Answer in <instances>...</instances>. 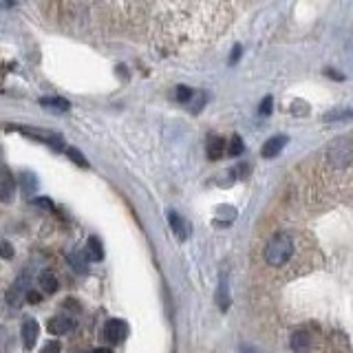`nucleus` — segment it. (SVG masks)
Here are the masks:
<instances>
[{
    "instance_id": "27",
    "label": "nucleus",
    "mask_w": 353,
    "mask_h": 353,
    "mask_svg": "<svg viewBox=\"0 0 353 353\" xmlns=\"http://www.w3.org/2000/svg\"><path fill=\"white\" fill-rule=\"evenodd\" d=\"M239 53H241V47H239V44H236V47H234V51H232V58H230V64H232V62H234V60H239Z\"/></svg>"
},
{
    "instance_id": "17",
    "label": "nucleus",
    "mask_w": 353,
    "mask_h": 353,
    "mask_svg": "<svg viewBox=\"0 0 353 353\" xmlns=\"http://www.w3.org/2000/svg\"><path fill=\"white\" fill-rule=\"evenodd\" d=\"M347 119H353V110L349 108H336L325 115V121H329V124H334V121H347Z\"/></svg>"
},
{
    "instance_id": "29",
    "label": "nucleus",
    "mask_w": 353,
    "mask_h": 353,
    "mask_svg": "<svg viewBox=\"0 0 353 353\" xmlns=\"http://www.w3.org/2000/svg\"><path fill=\"white\" fill-rule=\"evenodd\" d=\"M91 353H110V349H95V351H91Z\"/></svg>"
},
{
    "instance_id": "26",
    "label": "nucleus",
    "mask_w": 353,
    "mask_h": 353,
    "mask_svg": "<svg viewBox=\"0 0 353 353\" xmlns=\"http://www.w3.org/2000/svg\"><path fill=\"white\" fill-rule=\"evenodd\" d=\"M27 301H29L31 305H38V303L42 301V296H40L38 292H27Z\"/></svg>"
},
{
    "instance_id": "4",
    "label": "nucleus",
    "mask_w": 353,
    "mask_h": 353,
    "mask_svg": "<svg viewBox=\"0 0 353 353\" xmlns=\"http://www.w3.org/2000/svg\"><path fill=\"white\" fill-rule=\"evenodd\" d=\"M16 192V176L11 174L7 165H0V201L9 203Z\"/></svg>"
},
{
    "instance_id": "11",
    "label": "nucleus",
    "mask_w": 353,
    "mask_h": 353,
    "mask_svg": "<svg viewBox=\"0 0 353 353\" xmlns=\"http://www.w3.org/2000/svg\"><path fill=\"white\" fill-rule=\"evenodd\" d=\"M86 256L88 261H95L99 263L104 259V248H102V241H99L97 236H91L86 241Z\"/></svg>"
},
{
    "instance_id": "18",
    "label": "nucleus",
    "mask_w": 353,
    "mask_h": 353,
    "mask_svg": "<svg viewBox=\"0 0 353 353\" xmlns=\"http://www.w3.org/2000/svg\"><path fill=\"white\" fill-rule=\"evenodd\" d=\"M69 263H71V268H73L77 274H86V272H88L86 261L80 256V254H69Z\"/></svg>"
},
{
    "instance_id": "12",
    "label": "nucleus",
    "mask_w": 353,
    "mask_h": 353,
    "mask_svg": "<svg viewBox=\"0 0 353 353\" xmlns=\"http://www.w3.org/2000/svg\"><path fill=\"white\" fill-rule=\"evenodd\" d=\"M18 183H20V190L25 192V194H33L38 190V179H36V174L25 170V172H20L18 174Z\"/></svg>"
},
{
    "instance_id": "3",
    "label": "nucleus",
    "mask_w": 353,
    "mask_h": 353,
    "mask_svg": "<svg viewBox=\"0 0 353 353\" xmlns=\"http://www.w3.org/2000/svg\"><path fill=\"white\" fill-rule=\"evenodd\" d=\"M126 336H128V325L124 323V320L110 318L104 325V338L110 342V345H119V342H124Z\"/></svg>"
},
{
    "instance_id": "5",
    "label": "nucleus",
    "mask_w": 353,
    "mask_h": 353,
    "mask_svg": "<svg viewBox=\"0 0 353 353\" xmlns=\"http://www.w3.org/2000/svg\"><path fill=\"white\" fill-rule=\"evenodd\" d=\"M20 336H22V347H25L27 351H31L33 347H36V342H38V336H40V325H38L33 318H27L25 323H22Z\"/></svg>"
},
{
    "instance_id": "2",
    "label": "nucleus",
    "mask_w": 353,
    "mask_h": 353,
    "mask_svg": "<svg viewBox=\"0 0 353 353\" xmlns=\"http://www.w3.org/2000/svg\"><path fill=\"white\" fill-rule=\"evenodd\" d=\"M327 161L329 165H334V168L342 170L347 168V165L353 163V139L351 137H338L329 143L327 148Z\"/></svg>"
},
{
    "instance_id": "14",
    "label": "nucleus",
    "mask_w": 353,
    "mask_h": 353,
    "mask_svg": "<svg viewBox=\"0 0 353 353\" xmlns=\"http://www.w3.org/2000/svg\"><path fill=\"white\" fill-rule=\"evenodd\" d=\"M38 283L42 287V292H47V294H55V292H58V279H55L51 270H44L38 276Z\"/></svg>"
},
{
    "instance_id": "24",
    "label": "nucleus",
    "mask_w": 353,
    "mask_h": 353,
    "mask_svg": "<svg viewBox=\"0 0 353 353\" xmlns=\"http://www.w3.org/2000/svg\"><path fill=\"white\" fill-rule=\"evenodd\" d=\"M270 110H272V97H265V99H263V104H261V108H259V113H261V115H268Z\"/></svg>"
},
{
    "instance_id": "8",
    "label": "nucleus",
    "mask_w": 353,
    "mask_h": 353,
    "mask_svg": "<svg viewBox=\"0 0 353 353\" xmlns=\"http://www.w3.org/2000/svg\"><path fill=\"white\" fill-rule=\"evenodd\" d=\"M290 347L294 353H309V349H312V336H309L307 331H294Z\"/></svg>"
},
{
    "instance_id": "7",
    "label": "nucleus",
    "mask_w": 353,
    "mask_h": 353,
    "mask_svg": "<svg viewBox=\"0 0 353 353\" xmlns=\"http://www.w3.org/2000/svg\"><path fill=\"white\" fill-rule=\"evenodd\" d=\"M285 143H287V137H283V135H276V137L268 139V141L263 143V148H261V157L263 159L276 157V154H279L285 148Z\"/></svg>"
},
{
    "instance_id": "1",
    "label": "nucleus",
    "mask_w": 353,
    "mask_h": 353,
    "mask_svg": "<svg viewBox=\"0 0 353 353\" xmlns=\"http://www.w3.org/2000/svg\"><path fill=\"white\" fill-rule=\"evenodd\" d=\"M294 254V241L287 232H276V234L268 241V245L263 250V259L268 265L274 268H281L287 261L292 259Z\"/></svg>"
},
{
    "instance_id": "16",
    "label": "nucleus",
    "mask_w": 353,
    "mask_h": 353,
    "mask_svg": "<svg viewBox=\"0 0 353 353\" xmlns=\"http://www.w3.org/2000/svg\"><path fill=\"white\" fill-rule=\"evenodd\" d=\"M223 152H225V141L221 139V137H212L208 141V157L210 159H221L223 157Z\"/></svg>"
},
{
    "instance_id": "20",
    "label": "nucleus",
    "mask_w": 353,
    "mask_h": 353,
    "mask_svg": "<svg viewBox=\"0 0 353 353\" xmlns=\"http://www.w3.org/2000/svg\"><path fill=\"white\" fill-rule=\"evenodd\" d=\"M0 259H5V261L14 259V248H11V243L5 239H0Z\"/></svg>"
},
{
    "instance_id": "28",
    "label": "nucleus",
    "mask_w": 353,
    "mask_h": 353,
    "mask_svg": "<svg viewBox=\"0 0 353 353\" xmlns=\"http://www.w3.org/2000/svg\"><path fill=\"white\" fill-rule=\"evenodd\" d=\"M241 353H259L254 347H250V345H241Z\"/></svg>"
},
{
    "instance_id": "13",
    "label": "nucleus",
    "mask_w": 353,
    "mask_h": 353,
    "mask_svg": "<svg viewBox=\"0 0 353 353\" xmlns=\"http://www.w3.org/2000/svg\"><path fill=\"white\" fill-rule=\"evenodd\" d=\"M168 223H170V228H172V232H174V236L179 239V241H183L185 236H188V225H185V221L176 214V212H168Z\"/></svg>"
},
{
    "instance_id": "22",
    "label": "nucleus",
    "mask_w": 353,
    "mask_h": 353,
    "mask_svg": "<svg viewBox=\"0 0 353 353\" xmlns=\"http://www.w3.org/2000/svg\"><path fill=\"white\" fill-rule=\"evenodd\" d=\"M60 351H62V345L58 340H49L47 345L40 349V353H60Z\"/></svg>"
},
{
    "instance_id": "10",
    "label": "nucleus",
    "mask_w": 353,
    "mask_h": 353,
    "mask_svg": "<svg viewBox=\"0 0 353 353\" xmlns=\"http://www.w3.org/2000/svg\"><path fill=\"white\" fill-rule=\"evenodd\" d=\"M47 329L51 331L53 336H64L69 334V331L73 329V320L71 318H64V316H58V318H51Z\"/></svg>"
},
{
    "instance_id": "25",
    "label": "nucleus",
    "mask_w": 353,
    "mask_h": 353,
    "mask_svg": "<svg viewBox=\"0 0 353 353\" xmlns=\"http://www.w3.org/2000/svg\"><path fill=\"white\" fill-rule=\"evenodd\" d=\"M33 203L40 205V208H47V210H51V212H53V201H49V199H33Z\"/></svg>"
},
{
    "instance_id": "6",
    "label": "nucleus",
    "mask_w": 353,
    "mask_h": 353,
    "mask_svg": "<svg viewBox=\"0 0 353 353\" xmlns=\"http://www.w3.org/2000/svg\"><path fill=\"white\" fill-rule=\"evenodd\" d=\"M20 132H25V135L38 139L42 143H47V146L55 148V150H62L64 143H62V137L55 135V132H44V130H31V128H20Z\"/></svg>"
},
{
    "instance_id": "23",
    "label": "nucleus",
    "mask_w": 353,
    "mask_h": 353,
    "mask_svg": "<svg viewBox=\"0 0 353 353\" xmlns=\"http://www.w3.org/2000/svg\"><path fill=\"white\" fill-rule=\"evenodd\" d=\"M241 152H243V143H241V137L230 139V154H241Z\"/></svg>"
},
{
    "instance_id": "19",
    "label": "nucleus",
    "mask_w": 353,
    "mask_h": 353,
    "mask_svg": "<svg viewBox=\"0 0 353 353\" xmlns=\"http://www.w3.org/2000/svg\"><path fill=\"white\" fill-rule=\"evenodd\" d=\"M66 154H69V159L73 161V163H77V165H80V168H88V161H86V157H84V154L80 152V150H77V148H66Z\"/></svg>"
},
{
    "instance_id": "9",
    "label": "nucleus",
    "mask_w": 353,
    "mask_h": 353,
    "mask_svg": "<svg viewBox=\"0 0 353 353\" xmlns=\"http://www.w3.org/2000/svg\"><path fill=\"white\" fill-rule=\"evenodd\" d=\"M40 106L55 110V113H66V110L71 108V102L64 97H58V95H49V97H40Z\"/></svg>"
},
{
    "instance_id": "21",
    "label": "nucleus",
    "mask_w": 353,
    "mask_h": 353,
    "mask_svg": "<svg viewBox=\"0 0 353 353\" xmlns=\"http://www.w3.org/2000/svg\"><path fill=\"white\" fill-rule=\"evenodd\" d=\"M174 97L179 99V102H188V99L192 97V91H190V88H188V86H176Z\"/></svg>"
},
{
    "instance_id": "15",
    "label": "nucleus",
    "mask_w": 353,
    "mask_h": 353,
    "mask_svg": "<svg viewBox=\"0 0 353 353\" xmlns=\"http://www.w3.org/2000/svg\"><path fill=\"white\" fill-rule=\"evenodd\" d=\"M216 301H219V307L223 309V312H228V307H230V292H228V274H225V272L221 274V283H219Z\"/></svg>"
}]
</instances>
